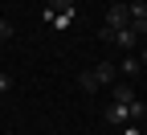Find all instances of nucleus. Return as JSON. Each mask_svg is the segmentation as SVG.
<instances>
[{"mask_svg": "<svg viewBox=\"0 0 147 135\" xmlns=\"http://www.w3.org/2000/svg\"><path fill=\"white\" fill-rule=\"evenodd\" d=\"M123 25H131V12H127V4H110V12H106V25L102 29H123Z\"/></svg>", "mask_w": 147, "mask_h": 135, "instance_id": "obj_1", "label": "nucleus"}, {"mask_svg": "<svg viewBox=\"0 0 147 135\" xmlns=\"http://www.w3.org/2000/svg\"><path fill=\"white\" fill-rule=\"evenodd\" d=\"M127 12H131V21H143V16H147V0H139V4H127Z\"/></svg>", "mask_w": 147, "mask_h": 135, "instance_id": "obj_8", "label": "nucleus"}, {"mask_svg": "<svg viewBox=\"0 0 147 135\" xmlns=\"http://www.w3.org/2000/svg\"><path fill=\"white\" fill-rule=\"evenodd\" d=\"M119 74H131V78H135V74H139V57H135V53H127L123 62H119Z\"/></svg>", "mask_w": 147, "mask_h": 135, "instance_id": "obj_5", "label": "nucleus"}, {"mask_svg": "<svg viewBox=\"0 0 147 135\" xmlns=\"http://www.w3.org/2000/svg\"><path fill=\"white\" fill-rule=\"evenodd\" d=\"M106 123H110V127H127V123H131V107L110 102V107H106Z\"/></svg>", "mask_w": 147, "mask_h": 135, "instance_id": "obj_2", "label": "nucleus"}, {"mask_svg": "<svg viewBox=\"0 0 147 135\" xmlns=\"http://www.w3.org/2000/svg\"><path fill=\"white\" fill-rule=\"evenodd\" d=\"M143 119H147V115H143Z\"/></svg>", "mask_w": 147, "mask_h": 135, "instance_id": "obj_15", "label": "nucleus"}, {"mask_svg": "<svg viewBox=\"0 0 147 135\" xmlns=\"http://www.w3.org/2000/svg\"><path fill=\"white\" fill-rule=\"evenodd\" d=\"M0 49H4V41H0Z\"/></svg>", "mask_w": 147, "mask_h": 135, "instance_id": "obj_14", "label": "nucleus"}, {"mask_svg": "<svg viewBox=\"0 0 147 135\" xmlns=\"http://www.w3.org/2000/svg\"><path fill=\"white\" fill-rule=\"evenodd\" d=\"M115 74H119V66H110V62L94 66V78H98V86H110V82H115Z\"/></svg>", "mask_w": 147, "mask_h": 135, "instance_id": "obj_3", "label": "nucleus"}, {"mask_svg": "<svg viewBox=\"0 0 147 135\" xmlns=\"http://www.w3.org/2000/svg\"><path fill=\"white\" fill-rule=\"evenodd\" d=\"M78 86H82L86 94H94V90H98V78H94V70H82V74H78Z\"/></svg>", "mask_w": 147, "mask_h": 135, "instance_id": "obj_4", "label": "nucleus"}, {"mask_svg": "<svg viewBox=\"0 0 147 135\" xmlns=\"http://www.w3.org/2000/svg\"><path fill=\"white\" fill-rule=\"evenodd\" d=\"M131 25H135V33H139V37H147V16H143V21H131Z\"/></svg>", "mask_w": 147, "mask_h": 135, "instance_id": "obj_10", "label": "nucleus"}, {"mask_svg": "<svg viewBox=\"0 0 147 135\" xmlns=\"http://www.w3.org/2000/svg\"><path fill=\"white\" fill-rule=\"evenodd\" d=\"M12 86V78H8V74H0V90H8Z\"/></svg>", "mask_w": 147, "mask_h": 135, "instance_id": "obj_11", "label": "nucleus"}, {"mask_svg": "<svg viewBox=\"0 0 147 135\" xmlns=\"http://www.w3.org/2000/svg\"><path fill=\"white\" fill-rule=\"evenodd\" d=\"M143 62H147V49H143Z\"/></svg>", "mask_w": 147, "mask_h": 135, "instance_id": "obj_13", "label": "nucleus"}, {"mask_svg": "<svg viewBox=\"0 0 147 135\" xmlns=\"http://www.w3.org/2000/svg\"><path fill=\"white\" fill-rule=\"evenodd\" d=\"M49 25H53V29H69V25H74V8H61V12L53 16Z\"/></svg>", "mask_w": 147, "mask_h": 135, "instance_id": "obj_6", "label": "nucleus"}, {"mask_svg": "<svg viewBox=\"0 0 147 135\" xmlns=\"http://www.w3.org/2000/svg\"><path fill=\"white\" fill-rule=\"evenodd\" d=\"M115 102L131 107V102H135V90H131V86H115Z\"/></svg>", "mask_w": 147, "mask_h": 135, "instance_id": "obj_7", "label": "nucleus"}, {"mask_svg": "<svg viewBox=\"0 0 147 135\" xmlns=\"http://www.w3.org/2000/svg\"><path fill=\"white\" fill-rule=\"evenodd\" d=\"M123 135H143V131H139V127H131V123H127V127H123Z\"/></svg>", "mask_w": 147, "mask_h": 135, "instance_id": "obj_12", "label": "nucleus"}, {"mask_svg": "<svg viewBox=\"0 0 147 135\" xmlns=\"http://www.w3.org/2000/svg\"><path fill=\"white\" fill-rule=\"evenodd\" d=\"M8 37H12V25H8V21H0V41H8Z\"/></svg>", "mask_w": 147, "mask_h": 135, "instance_id": "obj_9", "label": "nucleus"}]
</instances>
